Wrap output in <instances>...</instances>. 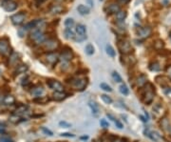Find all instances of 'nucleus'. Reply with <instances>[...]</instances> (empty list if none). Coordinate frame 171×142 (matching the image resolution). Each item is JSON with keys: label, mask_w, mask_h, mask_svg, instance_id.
<instances>
[{"label": "nucleus", "mask_w": 171, "mask_h": 142, "mask_svg": "<svg viewBox=\"0 0 171 142\" xmlns=\"http://www.w3.org/2000/svg\"><path fill=\"white\" fill-rule=\"evenodd\" d=\"M151 28L150 27H142L137 31V35L141 38H146L151 35Z\"/></svg>", "instance_id": "nucleus-10"}, {"label": "nucleus", "mask_w": 171, "mask_h": 142, "mask_svg": "<svg viewBox=\"0 0 171 142\" xmlns=\"http://www.w3.org/2000/svg\"><path fill=\"white\" fill-rule=\"evenodd\" d=\"M45 46L48 50H54L58 46V42L54 39H48L45 41Z\"/></svg>", "instance_id": "nucleus-13"}, {"label": "nucleus", "mask_w": 171, "mask_h": 142, "mask_svg": "<svg viewBox=\"0 0 171 142\" xmlns=\"http://www.w3.org/2000/svg\"><path fill=\"white\" fill-rule=\"evenodd\" d=\"M71 84L73 85L74 87L76 88L77 90L79 91H83L87 86V80L85 78H73L72 81H71Z\"/></svg>", "instance_id": "nucleus-6"}, {"label": "nucleus", "mask_w": 171, "mask_h": 142, "mask_svg": "<svg viewBox=\"0 0 171 142\" xmlns=\"http://www.w3.org/2000/svg\"><path fill=\"white\" fill-rule=\"evenodd\" d=\"M58 1H62V0H58Z\"/></svg>", "instance_id": "nucleus-51"}, {"label": "nucleus", "mask_w": 171, "mask_h": 142, "mask_svg": "<svg viewBox=\"0 0 171 142\" xmlns=\"http://www.w3.org/2000/svg\"><path fill=\"white\" fill-rule=\"evenodd\" d=\"M4 1H5V0H4Z\"/></svg>", "instance_id": "nucleus-52"}, {"label": "nucleus", "mask_w": 171, "mask_h": 142, "mask_svg": "<svg viewBox=\"0 0 171 142\" xmlns=\"http://www.w3.org/2000/svg\"><path fill=\"white\" fill-rule=\"evenodd\" d=\"M59 125L60 126H63V128H70L71 126L70 123H68V122H66V121H60Z\"/></svg>", "instance_id": "nucleus-37"}, {"label": "nucleus", "mask_w": 171, "mask_h": 142, "mask_svg": "<svg viewBox=\"0 0 171 142\" xmlns=\"http://www.w3.org/2000/svg\"><path fill=\"white\" fill-rule=\"evenodd\" d=\"M107 116L108 118H110L111 120H112V121H114V122H115V121L117 120V119H116L115 117H114V116H113L112 115H110V113H107Z\"/></svg>", "instance_id": "nucleus-42"}, {"label": "nucleus", "mask_w": 171, "mask_h": 142, "mask_svg": "<svg viewBox=\"0 0 171 142\" xmlns=\"http://www.w3.org/2000/svg\"><path fill=\"white\" fill-rule=\"evenodd\" d=\"M120 93H122V95H128V93H129V90H128V88H127V86L125 84H122L121 86H120Z\"/></svg>", "instance_id": "nucleus-27"}, {"label": "nucleus", "mask_w": 171, "mask_h": 142, "mask_svg": "<svg viewBox=\"0 0 171 142\" xmlns=\"http://www.w3.org/2000/svg\"><path fill=\"white\" fill-rule=\"evenodd\" d=\"M3 99H4V96L0 95V103H1V102H3Z\"/></svg>", "instance_id": "nucleus-46"}, {"label": "nucleus", "mask_w": 171, "mask_h": 142, "mask_svg": "<svg viewBox=\"0 0 171 142\" xmlns=\"http://www.w3.org/2000/svg\"><path fill=\"white\" fill-rule=\"evenodd\" d=\"M112 142H122V140H121V139H119V138H115V140H113Z\"/></svg>", "instance_id": "nucleus-45"}, {"label": "nucleus", "mask_w": 171, "mask_h": 142, "mask_svg": "<svg viewBox=\"0 0 171 142\" xmlns=\"http://www.w3.org/2000/svg\"><path fill=\"white\" fill-rule=\"evenodd\" d=\"M47 84L51 90L55 91V92H64V87L59 81L54 80V79H50V80L47 81Z\"/></svg>", "instance_id": "nucleus-5"}, {"label": "nucleus", "mask_w": 171, "mask_h": 142, "mask_svg": "<svg viewBox=\"0 0 171 142\" xmlns=\"http://www.w3.org/2000/svg\"><path fill=\"white\" fill-rule=\"evenodd\" d=\"M118 47H119L120 51H121L122 53H124L125 55L130 53L131 51H132V47H131L130 43L128 41H125V40L120 41L119 44H118Z\"/></svg>", "instance_id": "nucleus-8"}, {"label": "nucleus", "mask_w": 171, "mask_h": 142, "mask_svg": "<svg viewBox=\"0 0 171 142\" xmlns=\"http://www.w3.org/2000/svg\"><path fill=\"white\" fill-rule=\"evenodd\" d=\"M120 6L118 4H110L109 6L107 7V13H117L120 12Z\"/></svg>", "instance_id": "nucleus-17"}, {"label": "nucleus", "mask_w": 171, "mask_h": 142, "mask_svg": "<svg viewBox=\"0 0 171 142\" xmlns=\"http://www.w3.org/2000/svg\"><path fill=\"white\" fill-rule=\"evenodd\" d=\"M63 11V8L61 6H58V5H55V6H53L51 8L50 10V13H60Z\"/></svg>", "instance_id": "nucleus-32"}, {"label": "nucleus", "mask_w": 171, "mask_h": 142, "mask_svg": "<svg viewBox=\"0 0 171 142\" xmlns=\"http://www.w3.org/2000/svg\"><path fill=\"white\" fill-rule=\"evenodd\" d=\"M76 33L75 35V40L78 42L84 41L87 38V33H85V27L83 24H77L76 26Z\"/></svg>", "instance_id": "nucleus-3"}, {"label": "nucleus", "mask_w": 171, "mask_h": 142, "mask_svg": "<svg viewBox=\"0 0 171 142\" xmlns=\"http://www.w3.org/2000/svg\"><path fill=\"white\" fill-rule=\"evenodd\" d=\"M87 2H88V3L90 4V6H93V2L91 1V0H87Z\"/></svg>", "instance_id": "nucleus-47"}, {"label": "nucleus", "mask_w": 171, "mask_h": 142, "mask_svg": "<svg viewBox=\"0 0 171 142\" xmlns=\"http://www.w3.org/2000/svg\"><path fill=\"white\" fill-rule=\"evenodd\" d=\"M167 73H168V76H169V77L171 78V67H169L167 69Z\"/></svg>", "instance_id": "nucleus-43"}, {"label": "nucleus", "mask_w": 171, "mask_h": 142, "mask_svg": "<svg viewBox=\"0 0 171 142\" xmlns=\"http://www.w3.org/2000/svg\"><path fill=\"white\" fill-rule=\"evenodd\" d=\"M160 125H161L162 130H164V132H170L171 128H170V123L169 120L166 117H162L160 121Z\"/></svg>", "instance_id": "nucleus-12"}, {"label": "nucleus", "mask_w": 171, "mask_h": 142, "mask_svg": "<svg viewBox=\"0 0 171 142\" xmlns=\"http://www.w3.org/2000/svg\"><path fill=\"white\" fill-rule=\"evenodd\" d=\"M149 69L151 71H154V72H159L160 70H161V66H160L159 62H153V63H151L149 65Z\"/></svg>", "instance_id": "nucleus-26"}, {"label": "nucleus", "mask_w": 171, "mask_h": 142, "mask_svg": "<svg viewBox=\"0 0 171 142\" xmlns=\"http://www.w3.org/2000/svg\"><path fill=\"white\" fill-rule=\"evenodd\" d=\"M115 125L119 128V129H123V128H124V126H123V124H122L119 120H116V121H115Z\"/></svg>", "instance_id": "nucleus-40"}, {"label": "nucleus", "mask_w": 171, "mask_h": 142, "mask_svg": "<svg viewBox=\"0 0 171 142\" xmlns=\"http://www.w3.org/2000/svg\"><path fill=\"white\" fill-rule=\"evenodd\" d=\"M15 102V99L13 95H6L4 96V99H3V103L6 104V105H11Z\"/></svg>", "instance_id": "nucleus-22"}, {"label": "nucleus", "mask_w": 171, "mask_h": 142, "mask_svg": "<svg viewBox=\"0 0 171 142\" xmlns=\"http://www.w3.org/2000/svg\"><path fill=\"white\" fill-rule=\"evenodd\" d=\"M162 110V105L160 104V103H158V104H156L155 106L153 107V109H152V111H153V113L155 115H159V111H161Z\"/></svg>", "instance_id": "nucleus-34"}, {"label": "nucleus", "mask_w": 171, "mask_h": 142, "mask_svg": "<svg viewBox=\"0 0 171 142\" xmlns=\"http://www.w3.org/2000/svg\"><path fill=\"white\" fill-rule=\"evenodd\" d=\"M53 99L55 101H63L68 97V95L64 92H55L53 93Z\"/></svg>", "instance_id": "nucleus-16"}, {"label": "nucleus", "mask_w": 171, "mask_h": 142, "mask_svg": "<svg viewBox=\"0 0 171 142\" xmlns=\"http://www.w3.org/2000/svg\"><path fill=\"white\" fill-rule=\"evenodd\" d=\"M100 125H101L103 128H108V127H109V124H108V122L105 120V119H101V120H100Z\"/></svg>", "instance_id": "nucleus-36"}, {"label": "nucleus", "mask_w": 171, "mask_h": 142, "mask_svg": "<svg viewBox=\"0 0 171 142\" xmlns=\"http://www.w3.org/2000/svg\"><path fill=\"white\" fill-rule=\"evenodd\" d=\"M31 38H32L37 44L44 43L46 41L45 35L43 33L42 30L39 29V28H34L32 30V33H31Z\"/></svg>", "instance_id": "nucleus-2"}, {"label": "nucleus", "mask_w": 171, "mask_h": 142, "mask_svg": "<svg viewBox=\"0 0 171 142\" xmlns=\"http://www.w3.org/2000/svg\"><path fill=\"white\" fill-rule=\"evenodd\" d=\"M101 98H102V100L104 101L105 104H110V103H112V99H111L110 96H108V95H101Z\"/></svg>", "instance_id": "nucleus-33"}, {"label": "nucleus", "mask_w": 171, "mask_h": 142, "mask_svg": "<svg viewBox=\"0 0 171 142\" xmlns=\"http://www.w3.org/2000/svg\"><path fill=\"white\" fill-rule=\"evenodd\" d=\"M105 52H107V53L110 57H115V51H114V49L110 45L107 44V46H105Z\"/></svg>", "instance_id": "nucleus-23"}, {"label": "nucleus", "mask_w": 171, "mask_h": 142, "mask_svg": "<svg viewBox=\"0 0 171 142\" xmlns=\"http://www.w3.org/2000/svg\"><path fill=\"white\" fill-rule=\"evenodd\" d=\"M170 135H171V130H170Z\"/></svg>", "instance_id": "nucleus-50"}, {"label": "nucleus", "mask_w": 171, "mask_h": 142, "mask_svg": "<svg viewBox=\"0 0 171 142\" xmlns=\"http://www.w3.org/2000/svg\"><path fill=\"white\" fill-rule=\"evenodd\" d=\"M111 76H112V78L114 79V81H116L117 83H121L122 82L121 75H120L117 72H113L112 73H111Z\"/></svg>", "instance_id": "nucleus-29"}, {"label": "nucleus", "mask_w": 171, "mask_h": 142, "mask_svg": "<svg viewBox=\"0 0 171 142\" xmlns=\"http://www.w3.org/2000/svg\"><path fill=\"white\" fill-rule=\"evenodd\" d=\"M72 57H73V53L71 52V50L65 51V52L61 55V59L64 62H68L72 59Z\"/></svg>", "instance_id": "nucleus-15"}, {"label": "nucleus", "mask_w": 171, "mask_h": 142, "mask_svg": "<svg viewBox=\"0 0 171 142\" xmlns=\"http://www.w3.org/2000/svg\"><path fill=\"white\" fill-rule=\"evenodd\" d=\"M148 87L144 90V95L142 96V100L144 101V104L149 105L152 103L153 99H154V95H155V88H153V85L151 83H148Z\"/></svg>", "instance_id": "nucleus-1"}, {"label": "nucleus", "mask_w": 171, "mask_h": 142, "mask_svg": "<svg viewBox=\"0 0 171 142\" xmlns=\"http://www.w3.org/2000/svg\"><path fill=\"white\" fill-rule=\"evenodd\" d=\"M88 106H89L91 112H92V113H93L94 115H98V113H99V108H98V106H97V104L95 103V102L89 101V102H88Z\"/></svg>", "instance_id": "nucleus-19"}, {"label": "nucleus", "mask_w": 171, "mask_h": 142, "mask_svg": "<svg viewBox=\"0 0 171 142\" xmlns=\"http://www.w3.org/2000/svg\"><path fill=\"white\" fill-rule=\"evenodd\" d=\"M164 47V41L161 40V39H158V40H156L155 42H154V48H155L156 50H162V48Z\"/></svg>", "instance_id": "nucleus-24"}, {"label": "nucleus", "mask_w": 171, "mask_h": 142, "mask_svg": "<svg viewBox=\"0 0 171 142\" xmlns=\"http://www.w3.org/2000/svg\"><path fill=\"white\" fill-rule=\"evenodd\" d=\"M65 26L66 28H68V29H71L73 26H74V20L72 18H68L66 19L65 21Z\"/></svg>", "instance_id": "nucleus-28"}, {"label": "nucleus", "mask_w": 171, "mask_h": 142, "mask_svg": "<svg viewBox=\"0 0 171 142\" xmlns=\"http://www.w3.org/2000/svg\"><path fill=\"white\" fill-rule=\"evenodd\" d=\"M31 93H32L33 95H36V97L37 96H41L43 93H44V88L42 86L33 88V90L31 91Z\"/></svg>", "instance_id": "nucleus-20"}, {"label": "nucleus", "mask_w": 171, "mask_h": 142, "mask_svg": "<svg viewBox=\"0 0 171 142\" xmlns=\"http://www.w3.org/2000/svg\"><path fill=\"white\" fill-rule=\"evenodd\" d=\"M77 12L81 15H85L89 13V9H88L87 6H85V5H79V6L77 7Z\"/></svg>", "instance_id": "nucleus-18"}, {"label": "nucleus", "mask_w": 171, "mask_h": 142, "mask_svg": "<svg viewBox=\"0 0 171 142\" xmlns=\"http://www.w3.org/2000/svg\"><path fill=\"white\" fill-rule=\"evenodd\" d=\"M139 117L141 118V120H142V121H144V122H146V121H147L146 119H145V118L144 117V116H142V115H139Z\"/></svg>", "instance_id": "nucleus-44"}, {"label": "nucleus", "mask_w": 171, "mask_h": 142, "mask_svg": "<svg viewBox=\"0 0 171 142\" xmlns=\"http://www.w3.org/2000/svg\"><path fill=\"white\" fill-rule=\"evenodd\" d=\"M64 35H65V37L67 39H74L75 38V33H73V31L71 29H68V28H66Z\"/></svg>", "instance_id": "nucleus-21"}, {"label": "nucleus", "mask_w": 171, "mask_h": 142, "mask_svg": "<svg viewBox=\"0 0 171 142\" xmlns=\"http://www.w3.org/2000/svg\"><path fill=\"white\" fill-rule=\"evenodd\" d=\"M26 18V15L24 13H15V15L11 16V20L13 22V25H21L23 22L25 21Z\"/></svg>", "instance_id": "nucleus-7"}, {"label": "nucleus", "mask_w": 171, "mask_h": 142, "mask_svg": "<svg viewBox=\"0 0 171 142\" xmlns=\"http://www.w3.org/2000/svg\"><path fill=\"white\" fill-rule=\"evenodd\" d=\"M46 60L48 61V64H50V65H55L57 62H58V60H59V55H57V53H48L47 55H46Z\"/></svg>", "instance_id": "nucleus-9"}, {"label": "nucleus", "mask_w": 171, "mask_h": 142, "mask_svg": "<svg viewBox=\"0 0 171 142\" xmlns=\"http://www.w3.org/2000/svg\"><path fill=\"white\" fill-rule=\"evenodd\" d=\"M2 6H3V9H4L6 12H13V11L16 10L17 4L15 2L11 1V0H5Z\"/></svg>", "instance_id": "nucleus-11"}, {"label": "nucleus", "mask_w": 171, "mask_h": 142, "mask_svg": "<svg viewBox=\"0 0 171 142\" xmlns=\"http://www.w3.org/2000/svg\"><path fill=\"white\" fill-rule=\"evenodd\" d=\"M169 37H170V39H171V32H170V33H169Z\"/></svg>", "instance_id": "nucleus-49"}, {"label": "nucleus", "mask_w": 171, "mask_h": 142, "mask_svg": "<svg viewBox=\"0 0 171 142\" xmlns=\"http://www.w3.org/2000/svg\"><path fill=\"white\" fill-rule=\"evenodd\" d=\"M146 83H147V77H146V75H139V77L137 78V80H136L137 86L140 87V88L145 86V85H146Z\"/></svg>", "instance_id": "nucleus-14"}, {"label": "nucleus", "mask_w": 171, "mask_h": 142, "mask_svg": "<svg viewBox=\"0 0 171 142\" xmlns=\"http://www.w3.org/2000/svg\"><path fill=\"white\" fill-rule=\"evenodd\" d=\"M1 142H13L10 137H3L1 139Z\"/></svg>", "instance_id": "nucleus-41"}, {"label": "nucleus", "mask_w": 171, "mask_h": 142, "mask_svg": "<svg viewBox=\"0 0 171 142\" xmlns=\"http://www.w3.org/2000/svg\"><path fill=\"white\" fill-rule=\"evenodd\" d=\"M11 53V47L9 45V41L7 39H1L0 40V55L8 56L10 55Z\"/></svg>", "instance_id": "nucleus-4"}, {"label": "nucleus", "mask_w": 171, "mask_h": 142, "mask_svg": "<svg viewBox=\"0 0 171 142\" xmlns=\"http://www.w3.org/2000/svg\"><path fill=\"white\" fill-rule=\"evenodd\" d=\"M127 17V13L124 11H120L116 13V18L118 21H124V19Z\"/></svg>", "instance_id": "nucleus-25"}, {"label": "nucleus", "mask_w": 171, "mask_h": 142, "mask_svg": "<svg viewBox=\"0 0 171 142\" xmlns=\"http://www.w3.org/2000/svg\"><path fill=\"white\" fill-rule=\"evenodd\" d=\"M36 1H37V3H42V2L46 1V0H36Z\"/></svg>", "instance_id": "nucleus-48"}, {"label": "nucleus", "mask_w": 171, "mask_h": 142, "mask_svg": "<svg viewBox=\"0 0 171 142\" xmlns=\"http://www.w3.org/2000/svg\"><path fill=\"white\" fill-rule=\"evenodd\" d=\"M62 136H66V137H74V135L72 133H61Z\"/></svg>", "instance_id": "nucleus-39"}, {"label": "nucleus", "mask_w": 171, "mask_h": 142, "mask_svg": "<svg viewBox=\"0 0 171 142\" xmlns=\"http://www.w3.org/2000/svg\"><path fill=\"white\" fill-rule=\"evenodd\" d=\"M42 131H43L44 133H48V135H52V132H50V131L48 130V129H47V128H44V127H43V128H42Z\"/></svg>", "instance_id": "nucleus-38"}, {"label": "nucleus", "mask_w": 171, "mask_h": 142, "mask_svg": "<svg viewBox=\"0 0 171 142\" xmlns=\"http://www.w3.org/2000/svg\"><path fill=\"white\" fill-rule=\"evenodd\" d=\"M85 53H87L88 55H93V53H94V47H93V45L87 44V46H85Z\"/></svg>", "instance_id": "nucleus-31"}, {"label": "nucleus", "mask_w": 171, "mask_h": 142, "mask_svg": "<svg viewBox=\"0 0 171 142\" xmlns=\"http://www.w3.org/2000/svg\"><path fill=\"white\" fill-rule=\"evenodd\" d=\"M27 70H28L27 65H20V66L17 67L16 73H17V75H19V73H24Z\"/></svg>", "instance_id": "nucleus-30"}, {"label": "nucleus", "mask_w": 171, "mask_h": 142, "mask_svg": "<svg viewBox=\"0 0 171 142\" xmlns=\"http://www.w3.org/2000/svg\"><path fill=\"white\" fill-rule=\"evenodd\" d=\"M100 87H101L102 90L105 91V92H108V93L112 92V89H111V87L109 86V85H107V84H105V83H101V84H100Z\"/></svg>", "instance_id": "nucleus-35"}]
</instances>
